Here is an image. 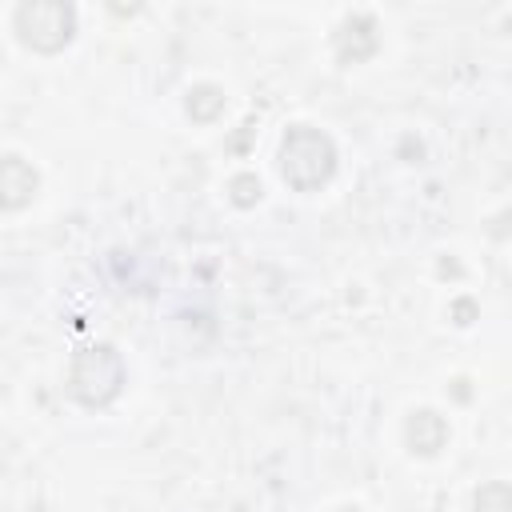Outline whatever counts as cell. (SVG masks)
<instances>
[{
	"label": "cell",
	"instance_id": "cell-1",
	"mask_svg": "<svg viewBox=\"0 0 512 512\" xmlns=\"http://www.w3.org/2000/svg\"><path fill=\"white\" fill-rule=\"evenodd\" d=\"M336 172V144L328 132L320 128H308V124H296L284 132V144H280V176L288 188L296 192H316L332 180Z\"/></svg>",
	"mask_w": 512,
	"mask_h": 512
},
{
	"label": "cell",
	"instance_id": "cell-2",
	"mask_svg": "<svg viewBox=\"0 0 512 512\" xmlns=\"http://www.w3.org/2000/svg\"><path fill=\"white\" fill-rule=\"evenodd\" d=\"M124 356L112 344H92L72 356L68 368V392L84 408H108L124 388Z\"/></svg>",
	"mask_w": 512,
	"mask_h": 512
},
{
	"label": "cell",
	"instance_id": "cell-3",
	"mask_svg": "<svg viewBox=\"0 0 512 512\" xmlns=\"http://www.w3.org/2000/svg\"><path fill=\"white\" fill-rule=\"evenodd\" d=\"M12 24H16V36H20L24 48L52 56V52H60L72 40V32H76V8L64 4V0H28V4L16 8Z\"/></svg>",
	"mask_w": 512,
	"mask_h": 512
},
{
	"label": "cell",
	"instance_id": "cell-4",
	"mask_svg": "<svg viewBox=\"0 0 512 512\" xmlns=\"http://www.w3.org/2000/svg\"><path fill=\"white\" fill-rule=\"evenodd\" d=\"M40 192V176L24 156H0V212H16L32 204Z\"/></svg>",
	"mask_w": 512,
	"mask_h": 512
},
{
	"label": "cell",
	"instance_id": "cell-5",
	"mask_svg": "<svg viewBox=\"0 0 512 512\" xmlns=\"http://www.w3.org/2000/svg\"><path fill=\"white\" fill-rule=\"evenodd\" d=\"M336 60L340 64H364L376 48H380V36H376V20L372 16H364V12H356V16H348L344 24H340V32H336Z\"/></svg>",
	"mask_w": 512,
	"mask_h": 512
},
{
	"label": "cell",
	"instance_id": "cell-6",
	"mask_svg": "<svg viewBox=\"0 0 512 512\" xmlns=\"http://www.w3.org/2000/svg\"><path fill=\"white\" fill-rule=\"evenodd\" d=\"M404 440H408V448L416 456H436L448 444V424L432 408H416L408 416V424H404Z\"/></svg>",
	"mask_w": 512,
	"mask_h": 512
},
{
	"label": "cell",
	"instance_id": "cell-7",
	"mask_svg": "<svg viewBox=\"0 0 512 512\" xmlns=\"http://www.w3.org/2000/svg\"><path fill=\"white\" fill-rule=\"evenodd\" d=\"M224 88H216V84H196L192 92H188V116L196 120V124H208V120H216L220 112H224Z\"/></svg>",
	"mask_w": 512,
	"mask_h": 512
},
{
	"label": "cell",
	"instance_id": "cell-8",
	"mask_svg": "<svg viewBox=\"0 0 512 512\" xmlns=\"http://www.w3.org/2000/svg\"><path fill=\"white\" fill-rule=\"evenodd\" d=\"M472 512H512V492L504 480H488L472 496Z\"/></svg>",
	"mask_w": 512,
	"mask_h": 512
},
{
	"label": "cell",
	"instance_id": "cell-9",
	"mask_svg": "<svg viewBox=\"0 0 512 512\" xmlns=\"http://www.w3.org/2000/svg\"><path fill=\"white\" fill-rule=\"evenodd\" d=\"M260 180L252 176V172H240V176H232L228 180V196H232V204H240V208H252L256 200H260Z\"/></svg>",
	"mask_w": 512,
	"mask_h": 512
},
{
	"label": "cell",
	"instance_id": "cell-10",
	"mask_svg": "<svg viewBox=\"0 0 512 512\" xmlns=\"http://www.w3.org/2000/svg\"><path fill=\"white\" fill-rule=\"evenodd\" d=\"M472 316H476V304H472L468 296L452 304V320H456V324H472Z\"/></svg>",
	"mask_w": 512,
	"mask_h": 512
},
{
	"label": "cell",
	"instance_id": "cell-11",
	"mask_svg": "<svg viewBox=\"0 0 512 512\" xmlns=\"http://www.w3.org/2000/svg\"><path fill=\"white\" fill-rule=\"evenodd\" d=\"M452 392H456V400H468V380H456V388H452Z\"/></svg>",
	"mask_w": 512,
	"mask_h": 512
},
{
	"label": "cell",
	"instance_id": "cell-12",
	"mask_svg": "<svg viewBox=\"0 0 512 512\" xmlns=\"http://www.w3.org/2000/svg\"><path fill=\"white\" fill-rule=\"evenodd\" d=\"M340 512H360V508H340Z\"/></svg>",
	"mask_w": 512,
	"mask_h": 512
}]
</instances>
